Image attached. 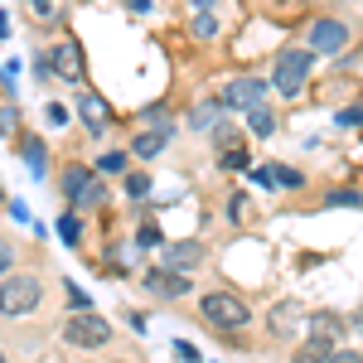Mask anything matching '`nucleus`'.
I'll use <instances>...</instances> for the list:
<instances>
[{"mask_svg":"<svg viewBox=\"0 0 363 363\" xmlns=\"http://www.w3.org/2000/svg\"><path fill=\"white\" fill-rule=\"evenodd\" d=\"M199 320L213 325L218 335H238L252 325V301L233 286H213V291H199Z\"/></svg>","mask_w":363,"mask_h":363,"instance_id":"f257e3e1","label":"nucleus"},{"mask_svg":"<svg viewBox=\"0 0 363 363\" xmlns=\"http://www.w3.org/2000/svg\"><path fill=\"white\" fill-rule=\"evenodd\" d=\"M315 49H306V44H286L277 58H272V92L277 97H301L306 92V83H310V73H315Z\"/></svg>","mask_w":363,"mask_h":363,"instance_id":"f03ea898","label":"nucleus"},{"mask_svg":"<svg viewBox=\"0 0 363 363\" xmlns=\"http://www.w3.org/2000/svg\"><path fill=\"white\" fill-rule=\"evenodd\" d=\"M58 194L68 199V208L92 213V208H102V203H107V184H102L97 165L73 160V165H63V174H58Z\"/></svg>","mask_w":363,"mask_h":363,"instance_id":"7ed1b4c3","label":"nucleus"},{"mask_svg":"<svg viewBox=\"0 0 363 363\" xmlns=\"http://www.w3.org/2000/svg\"><path fill=\"white\" fill-rule=\"evenodd\" d=\"M58 339L68 344V349H83V354H92V349H107L116 339V330L102 320V315H92V310H73L63 325H58Z\"/></svg>","mask_w":363,"mask_h":363,"instance_id":"20e7f679","label":"nucleus"},{"mask_svg":"<svg viewBox=\"0 0 363 363\" xmlns=\"http://www.w3.org/2000/svg\"><path fill=\"white\" fill-rule=\"evenodd\" d=\"M44 301V281L29 277V272H10V277H0V315L5 320H25L34 315Z\"/></svg>","mask_w":363,"mask_h":363,"instance_id":"39448f33","label":"nucleus"},{"mask_svg":"<svg viewBox=\"0 0 363 363\" xmlns=\"http://www.w3.org/2000/svg\"><path fill=\"white\" fill-rule=\"evenodd\" d=\"M349 34H354V29L344 25L339 15H315L310 29H306V49H315L320 58H339L349 49Z\"/></svg>","mask_w":363,"mask_h":363,"instance_id":"423d86ee","label":"nucleus"},{"mask_svg":"<svg viewBox=\"0 0 363 363\" xmlns=\"http://www.w3.org/2000/svg\"><path fill=\"white\" fill-rule=\"evenodd\" d=\"M267 92H272V78H252V73H238L233 83L218 92V102H223V112H252L257 102H267Z\"/></svg>","mask_w":363,"mask_h":363,"instance_id":"0eeeda50","label":"nucleus"},{"mask_svg":"<svg viewBox=\"0 0 363 363\" xmlns=\"http://www.w3.org/2000/svg\"><path fill=\"white\" fill-rule=\"evenodd\" d=\"M140 286H145L155 301H179V296H189V291H194V281L184 277V272H169L165 262H160V267H150V272L140 277Z\"/></svg>","mask_w":363,"mask_h":363,"instance_id":"6e6552de","label":"nucleus"},{"mask_svg":"<svg viewBox=\"0 0 363 363\" xmlns=\"http://www.w3.org/2000/svg\"><path fill=\"white\" fill-rule=\"evenodd\" d=\"M247 179L252 184H262V189H291V194H301L310 179H306V169L301 165H257V169H247Z\"/></svg>","mask_w":363,"mask_h":363,"instance_id":"1a4fd4ad","label":"nucleus"},{"mask_svg":"<svg viewBox=\"0 0 363 363\" xmlns=\"http://www.w3.org/2000/svg\"><path fill=\"white\" fill-rule=\"evenodd\" d=\"M160 262H165L169 272H184V277H189V272H199V267L208 262V247H203L199 238H179V242H165V247H160Z\"/></svg>","mask_w":363,"mask_h":363,"instance_id":"9d476101","label":"nucleus"},{"mask_svg":"<svg viewBox=\"0 0 363 363\" xmlns=\"http://www.w3.org/2000/svg\"><path fill=\"white\" fill-rule=\"evenodd\" d=\"M73 116H78L97 140L107 136V126H112V107H107V97H102V92H87V87L78 92V102H73Z\"/></svg>","mask_w":363,"mask_h":363,"instance_id":"9b49d317","label":"nucleus"},{"mask_svg":"<svg viewBox=\"0 0 363 363\" xmlns=\"http://www.w3.org/2000/svg\"><path fill=\"white\" fill-rule=\"evenodd\" d=\"M306 330V306L301 301H277V306L267 310V335L272 339H291Z\"/></svg>","mask_w":363,"mask_h":363,"instance_id":"f8f14e48","label":"nucleus"},{"mask_svg":"<svg viewBox=\"0 0 363 363\" xmlns=\"http://www.w3.org/2000/svg\"><path fill=\"white\" fill-rule=\"evenodd\" d=\"M306 339L320 344L325 354H335L339 339H344V320H339L335 310H315V315H306Z\"/></svg>","mask_w":363,"mask_h":363,"instance_id":"ddd939ff","label":"nucleus"},{"mask_svg":"<svg viewBox=\"0 0 363 363\" xmlns=\"http://www.w3.org/2000/svg\"><path fill=\"white\" fill-rule=\"evenodd\" d=\"M174 136H179V121H174V126H145V131L131 136V155H136V160H160Z\"/></svg>","mask_w":363,"mask_h":363,"instance_id":"4468645a","label":"nucleus"},{"mask_svg":"<svg viewBox=\"0 0 363 363\" xmlns=\"http://www.w3.org/2000/svg\"><path fill=\"white\" fill-rule=\"evenodd\" d=\"M49 58H54V73L63 83H83V44L78 39H58V49Z\"/></svg>","mask_w":363,"mask_h":363,"instance_id":"2eb2a0df","label":"nucleus"},{"mask_svg":"<svg viewBox=\"0 0 363 363\" xmlns=\"http://www.w3.org/2000/svg\"><path fill=\"white\" fill-rule=\"evenodd\" d=\"M277 126H281V116L272 102H257L252 112H242V131H247L252 140H272L277 136Z\"/></svg>","mask_w":363,"mask_h":363,"instance_id":"dca6fc26","label":"nucleus"},{"mask_svg":"<svg viewBox=\"0 0 363 363\" xmlns=\"http://www.w3.org/2000/svg\"><path fill=\"white\" fill-rule=\"evenodd\" d=\"M15 155L29 165L34 179H49V145H44L39 136H20V140H15Z\"/></svg>","mask_w":363,"mask_h":363,"instance_id":"f3484780","label":"nucleus"},{"mask_svg":"<svg viewBox=\"0 0 363 363\" xmlns=\"http://www.w3.org/2000/svg\"><path fill=\"white\" fill-rule=\"evenodd\" d=\"M121 194L131 199V203H145V199L155 194V174H145V169H126V174H121Z\"/></svg>","mask_w":363,"mask_h":363,"instance_id":"a211bd4d","label":"nucleus"},{"mask_svg":"<svg viewBox=\"0 0 363 363\" xmlns=\"http://www.w3.org/2000/svg\"><path fill=\"white\" fill-rule=\"evenodd\" d=\"M213 160H218V169H228V174H247L252 150H247V140H238V145H228V150H213Z\"/></svg>","mask_w":363,"mask_h":363,"instance_id":"6ab92c4d","label":"nucleus"},{"mask_svg":"<svg viewBox=\"0 0 363 363\" xmlns=\"http://www.w3.org/2000/svg\"><path fill=\"white\" fill-rule=\"evenodd\" d=\"M54 228H58V238H63L68 247H83V213H78V208H63L54 218Z\"/></svg>","mask_w":363,"mask_h":363,"instance_id":"aec40b11","label":"nucleus"},{"mask_svg":"<svg viewBox=\"0 0 363 363\" xmlns=\"http://www.w3.org/2000/svg\"><path fill=\"white\" fill-rule=\"evenodd\" d=\"M218 116H223V102H218V97H208V102H194V107H189V131H208Z\"/></svg>","mask_w":363,"mask_h":363,"instance_id":"412c9836","label":"nucleus"},{"mask_svg":"<svg viewBox=\"0 0 363 363\" xmlns=\"http://www.w3.org/2000/svg\"><path fill=\"white\" fill-rule=\"evenodd\" d=\"M136 126H174V102H150V107H140Z\"/></svg>","mask_w":363,"mask_h":363,"instance_id":"4be33fe9","label":"nucleus"},{"mask_svg":"<svg viewBox=\"0 0 363 363\" xmlns=\"http://www.w3.org/2000/svg\"><path fill=\"white\" fill-rule=\"evenodd\" d=\"M320 208H363V189H325Z\"/></svg>","mask_w":363,"mask_h":363,"instance_id":"5701e85b","label":"nucleus"},{"mask_svg":"<svg viewBox=\"0 0 363 363\" xmlns=\"http://www.w3.org/2000/svg\"><path fill=\"white\" fill-rule=\"evenodd\" d=\"M92 165H97V174H116V179H121V174L131 169V155H126V150H102Z\"/></svg>","mask_w":363,"mask_h":363,"instance_id":"b1692460","label":"nucleus"},{"mask_svg":"<svg viewBox=\"0 0 363 363\" xmlns=\"http://www.w3.org/2000/svg\"><path fill=\"white\" fill-rule=\"evenodd\" d=\"M189 34H194V39H218V34H223V25H218V15H213V10H194Z\"/></svg>","mask_w":363,"mask_h":363,"instance_id":"393cba45","label":"nucleus"},{"mask_svg":"<svg viewBox=\"0 0 363 363\" xmlns=\"http://www.w3.org/2000/svg\"><path fill=\"white\" fill-rule=\"evenodd\" d=\"M247 218H252V199L242 189H233L228 194V223H247Z\"/></svg>","mask_w":363,"mask_h":363,"instance_id":"a878e982","label":"nucleus"},{"mask_svg":"<svg viewBox=\"0 0 363 363\" xmlns=\"http://www.w3.org/2000/svg\"><path fill=\"white\" fill-rule=\"evenodd\" d=\"M136 247H165V233H160L155 218H145V223L136 228Z\"/></svg>","mask_w":363,"mask_h":363,"instance_id":"bb28decb","label":"nucleus"},{"mask_svg":"<svg viewBox=\"0 0 363 363\" xmlns=\"http://www.w3.org/2000/svg\"><path fill=\"white\" fill-rule=\"evenodd\" d=\"M291 363H325V349H320V344H310V339H301V344H296V354H291Z\"/></svg>","mask_w":363,"mask_h":363,"instance_id":"cd10ccee","label":"nucleus"},{"mask_svg":"<svg viewBox=\"0 0 363 363\" xmlns=\"http://www.w3.org/2000/svg\"><path fill=\"white\" fill-rule=\"evenodd\" d=\"M335 121H339V126H363V97H354L349 107H339Z\"/></svg>","mask_w":363,"mask_h":363,"instance_id":"c85d7f7f","label":"nucleus"},{"mask_svg":"<svg viewBox=\"0 0 363 363\" xmlns=\"http://www.w3.org/2000/svg\"><path fill=\"white\" fill-rule=\"evenodd\" d=\"M63 291H68V306L73 310H92V296H87L78 281H63Z\"/></svg>","mask_w":363,"mask_h":363,"instance_id":"c756f323","label":"nucleus"},{"mask_svg":"<svg viewBox=\"0 0 363 363\" xmlns=\"http://www.w3.org/2000/svg\"><path fill=\"white\" fill-rule=\"evenodd\" d=\"M15 257H20L15 242H10V238H0V277H10V272H15Z\"/></svg>","mask_w":363,"mask_h":363,"instance_id":"7c9ffc66","label":"nucleus"},{"mask_svg":"<svg viewBox=\"0 0 363 363\" xmlns=\"http://www.w3.org/2000/svg\"><path fill=\"white\" fill-rule=\"evenodd\" d=\"M15 126H20V107H15V102H0V131L10 136Z\"/></svg>","mask_w":363,"mask_h":363,"instance_id":"2f4dec72","label":"nucleus"},{"mask_svg":"<svg viewBox=\"0 0 363 363\" xmlns=\"http://www.w3.org/2000/svg\"><path fill=\"white\" fill-rule=\"evenodd\" d=\"M68 107H63V102H49V107H44V121H49V126H68Z\"/></svg>","mask_w":363,"mask_h":363,"instance_id":"473e14b6","label":"nucleus"},{"mask_svg":"<svg viewBox=\"0 0 363 363\" xmlns=\"http://www.w3.org/2000/svg\"><path fill=\"white\" fill-rule=\"evenodd\" d=\"M325 363H363V349H335L325 354Z\"/></svg>","mask_w":363,"mask_h":363,"instance_id":"72a5a7b5","label":"nucleus"},{"mask_svg":"<svg viewBox=\"0 0 363 363\" xmlns=\"http://www.w3.org/2000/svg\"><path fill=\"white\" fill-rule=\"evenodd\" d=\"M25 5L39 15V20H54V10H58V0H25Z\"/></svg>","mask_w":363,"mask_h":363,"instance_id":"f704fd0d","label":"nucleus"},{"mask_svg":"<svg viewBox=\"0 0 363 363\" xmlns=\"http://www.w3.org/2000/svg\"><path fill=\"white\" fill-rule=\"evenodd\" d=\"M5 208H10V218H15V223H34V218H29V203H25V199H10Z\"/></svg>","mask_w":363,"mask_h":363,"instance_id":"c9c22d12","label":"nucleus"},{"mask_svg":"<svg viewBox=\"0 0 363 363\" xmlns=\"http://www.w3.org/2000/svg\"><path fill=\"white\" fill-rule=\"evenodd\" d=\"M174 354H179V359H184V363H199V349H194V344H184V339L174 344Z\"/></svg>","mask_w":363,"mask_h":363,"instance_id":"e433bc0d","label":"nucleus"},{"mask_svg":"<svg viewBox=\"0 0 363 363\" xmlns=\"http://www.w3.org/2000/svg\"><path fill=\"white\" fill-rule=\"evenodd\" d=\"M121 5H126L131 15H150V5H155V0H121Z\"/></svg>","mask_w":363,"mask_h":363,"instance_id":"4c0bfd02","label":"nucleus"},{"mask_svg":"<svg viewBox=\"0 0 363 363\" xmlns=\"http://www.w3.org/2000/svg\"><path fill=\"white\" fill-rule=\"evenodd\" d=\"M126 325H131V330L140 335V330H145V315H140V310H126Z\"/></svg>","mask_w":363,"mask_h":363,"instance_id":"58836bf2","label":"nucleus"},{"mask_svg":"<svg viewBox=\"0 0 363 363\" xmlns=\"http://www.w3.org/2000/svg\"><path fill=\"white\" fill-rule=\"evenodd\" d=\"M0 39H10V20H5V10H0Z\"/></svg>","mask_w":363,"mask_h":363,"instance_id":"ea45409f","label":"nucleus"},{"mask_svg":"<svg viewBox=\"0 0 363 363\" xmlns=\"http://www.w3.org/2000/svg\"><path fill=\"white\" fill-rule=\"evenodd\" d=\"M189 5H194V10H213L218 0H189Z\"/></svg>","mask_w":363,"mask_h":363,"instance_id":"a19ab883","label":"nucleus"},{"mask_svg":"<svg viewBox=\"0 0 363 363\" xmlns=\"http://www.w3.org/2000/svg\"><path fill=\"white\" fill-rule=\"evenodd\" d=\"M112 363H131V359H112Z\"/></svg>","mask_w":363,"mask_h":363,"instance_id":"79ce46f5","label":"nucleus"},{"mask_svg":"<svg viewBox=\"0 0 363 363\" xmlns=\"http://www.w3.org/2000/svg\"><path fill=\"white\" fill-rule=\"evenodd\" d=\"M0 203H5V189H0Z\"/></svg>","mask_w":363,"mask_h":363,"instance_id":"37998d69","label":"nucleus"},{"mask_svg":"<svg viewBox=\"0 0 363 363\" xmlns=\"http://www.w3.org/2000/svg\"><path fill=\"white\" fill-rule=\"evenodd\" d=\"M0 363H10V359H5V354H0Z\"/></svg>","mask_w":363,"mask_h":363,"instance_id":"c03bdc74","label":"nucleus"}]
</instances>
